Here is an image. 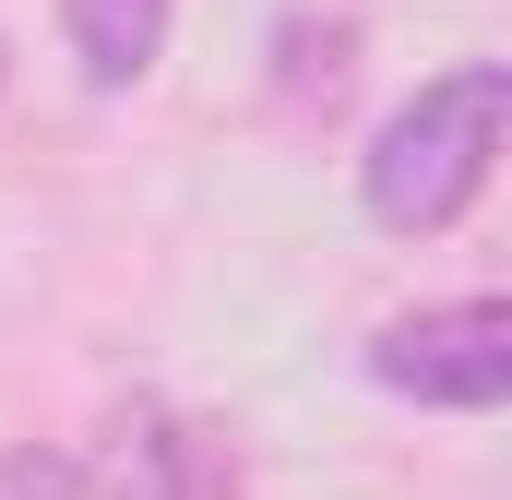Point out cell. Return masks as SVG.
I'll use <instances>...</instances> for the list:
<instances>
[{
    "label": "cell",
    "mask_w": 512,
    "mask_h": 500,
    "mask_svg": "<svg viewBox=\"0 0 512 500\" xmlns=\"http://www.w3.org/2000/svg\"><path fill=\"white\" fill-rule=\"evenodd\" d=\"M501 131H512V72L501 60H453L429 72L358 155V215L382 239H453L489 179H501Z\"/></svg>",
    "instance_id": "obj_1"
},
{
    "label": "cell",
    "mask_w": 512,
    "mask_h": 500,
    "mask_svg": "<svg viewBox=\"0 0 512 500\" xmlns=\"http://www.w3.org/2000/svg\"><path fill=\"white\" fill-rule=\"evenodd\" d=\"M370 381L393 405H441V417H501L512 405V310L501 298H441V310H393L370 334Z\"/></svg>",
    "instance_id": "obj_2"
},
{
    "label": "cell",
    "mask_w": 512,
    "mask_h": 500,
    "mask_svg": "<svg viewBox=\"0 0 512 500\" xmlns=\"http://www.w3.org/2000/svg\"><path fill=\"white\" fill-rule=\"evenodd\" d=\"M84 500H239V441L167 393H131L108 417V453L84 465Z\"/></svg>",
    "instance_id": "obj_3"
},
{
    "label": "cell",
    "mask_w": 512,
    "mask_h": 500,
    "mask_svg": "<svg viewBox=\"0 0 512 500\" xmlns=\"http://www.w3.org/2000/svg\"><path fill=\"white\" fill-rule=\"evenodd\" d=\"M167 24H179V0H60L72 72H84L96 96H131V84L167 60Z\"/></svg>",
    "instance_id": "obj_4"
},
{
    "label": "cell",
    "mask_w": 512,
    "mask_h": 500,
    "mask_svg": "<svg viewBox=\"0 0 512 500\" xmlns=\"http://www.w3.org/2000/svg\"><path fill=\"white\" fill-rule=\"evenodd\" d=\"M346 60H358V24H346V12L274 24V96H286V108H334V96H346Z\"/></svg>",
    "instance_id": "obj_5"
},
{
    "label": "cell",
    "mask_w": 512,
    "mask_h": 500,
    "mask_svg": "<svg viewBox=\"0 0 512 500\" xmlns=\"http://www.w3.org/2000/svg\"><path fill=\"white\" fill-rule=\"evenodd\" d=\"M0 500H84V453H48V441H0Z\"/></svg>",
    "instance_id": "obj_6"
},
{
    "label": "cell",
    "mask_w": 512,
    "mask_h": 500,
    "mask_svg": "<svg viewBox=\"0 0 512 500\" xmlns=\"http://www.w3.org/2000/svg\"><path fill=\"white\" fill-rule=\"evenodd\" d=\"M0 72H12V48H0Z\"/></svg>",
    "instance_id": "obj_7"
}]
</instances>
